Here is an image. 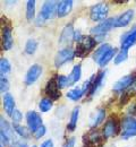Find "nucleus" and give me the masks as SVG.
Masks as SVG:
<instances>
[{
    "label": "nucleus",
    "instance_id": "33",
    "mask_svg": "<svg viewBox=\"0 0 136 147\" xmlns=\"http://www.w3.org/2000/svg\"><path fill=\"white\" fill-rule=\"evenodd\" d=\"M22 118H23V115H22V112L20 110H15L14 113L12 114V120L14 123H20Z\"/></svg>",
    "mask_w": 136,
    "mask_h": 147
},
{
    "label": "nucleus",
    "instance_id": "27",
    "mask_svg": "<svg viewBox=\"0 0 136 147\" xmlns=\"http://www.w3.org/2000/svg\"><path fill=\"white\" fill-rule=\"evenodd\" d=\"M38 48V42L35 40H28L25 44V52L27 55H33L37 51Z\"/></svg>",
    "mask_w": 136,
    "mask_h": 147
},
{
    "label": "nucleus",
    "instance_id": "29",
    "mask_svg": "<svg viewBox=\"0 0 136 147\" xmlns=\"http://www.w3.org/2000/svg\"><path fill=\"white\" fill-rule=\"evenodd\" d=\"M128 59V50H125V49H120V51L116 55L115 58V63L119 65L124 61H126Z\"/></svg>",
    "mask_w": 136,
    "mask_h": 147
},
{
    "label": "nucleus",
    "instance_id": "28",
    "mask_svg": "<svg viewBox=\"0 0 136 147\" xmlns=\"http://www.w3.org/2000/svg\"><path fill=\"white\" fill-rule=\"evenodd\" d=\"M39 107L40 110L42 111V112H48V111L51 110V108H52V101L50 98H48V97H44V98H42L40 101Z\"/></svg>",
    "mask_w": 136,
    "mask_h": 147
},
{
    "label": "nucleus",
    "instance_id": "26",
    "mask_svg": "<svg viewBox=\"0 0 136 147\" xmlns=\"http://www.w3.org/2000/svg\"><path fill=\"white\" fill-rule=\"evenodd\" d=\"M104 117H106V111L104 109H100V110H97V112L95 113V117L93 118V120L91 121L92 123H91V127H97L99 123H101L102 121H103V119H104Z\"/></svg>",
    "mask_w": 136,
    "mask_h": 147
},
{
    "label": "nucleus",
    "instance_id": "12",
    "mask_svg": "<svg viewBox=\"0 0 136 147\" xmlns=\"http://www.w3.org/2000/svg\"><path fill=\"white\" fill-rule=\"evenodd\" d=\"M136 43V27H133L128 33L121 37V49L128 50Z\"/></svg>",
    "mask_w": 136,
    "mask_h": 147
},
{
    "label": "nucleus",
    "instance_id": "25",
    "mask_svg": "<svg viewBox=\"0 0 136 147\" xmlns=\"http://www.w3.org/2000/svg\"><path fill=\"white\" fill-rule=\"evenodd\" d=\"M13 128L15 130V132L18 136H20V137H23V138H28L30 137V131H28V129L26 128V127L22 126L20 123H14Z\"/></svg>",
    "mask_w": 136,
    "mask_h": 147
},
{
    "label": "nucleus",
    "instance_id": "3",
    "mask_svg": "<svg viewBox=\"0 0 136 147\" xmlns=\"http://www.w3.org/2000/svg\"><path fill=\"white\" fill-rule=\"evenodd\" d=\"M115 20H116V18L106 19V20L101 22L100 24H97V26H94L91 30V32L97 36V40H102L112 27H115Z\"/></svg>",
    "mask_w": 136,
    "mask_h": 147
},
{
    "label": "nucleus",
    "instance_id": "39",
    "mask_svg": "<svg viewBox=\"0 0 136 147\" xmlns=\"http://www.w3.org/2000/svg\"><path fill=\"white\" fill-rule=\"evenodd\" d=\"M32 147H37V146H32Z\"/></svg>",
    "mask_w": 136,
    "mask_h": 147
},
{
    "label": "nucleus",
    "instance_id": "14",
    "mask_svg": "<svg viewBox=\"0 0 136 147\" xmlns=\"http://www.w3.org/2000/svg\"><path fill=\"white\" fill-rule=\"evenodd\" d=\"M14 128H12V126L9 125V122H7L6 120H5V118L3 117H1L0 118V132L2 134V135H5L8 139H9V142H15V138H14Z\"/></svg>",
    "mask_w": 136,
    "mask_h": 147
},
{
    "label": "nucleus",
    "instance_id": "20",
    "mask_svg": "<svg viewBox=\"0 0 136 147\" xmlns=\"http://www.w3.org/2000/svg\"><path fill=\"white\" fill-rule=\"evenodd\" d=\"M110 49H111V45H110V44H108V43H104V44L100 45V48L97 49V51L94 52V55H93V59H94V61H95V62H99V61L102 59V57L106 55Z\"/></svg>",
    "mask_w": 136,
    "mask_h": 147
},
{
    "label": "nucleus",
    "instance_id": "22",
    "mask_svg": "<svg viewBox=\"0 0 136 147\" xmlns=\"http://www.w3.org/2000/svg\"><path fill=\"white\" fill-rule=\"evenodd\" d=\"M78 115H79V109L75 108L73 112H72V115H70V120H69V123L67 126V128L69 131H73L74 129L76 128V125H77V120H78Z\"/></svg>",
    "mask_w": 136,
    "mask_h": 147
},
{
    "label": "nucleus",
    "instance_id": "11",
    "mask_svg": "<svg viewBox=\"0 0 136 147\" xmlns=\"http://www.w3.org/2000/svg\"><path fill=\"white\" fill-rule=\"evenodd\" d=\"M42 74V67L40 65H33L28 71L26 73V76H25V84L26 85H32L33 83H35L39 77Z\"/></svg>",
    "mask_w": 136,
    "mask_h": 147
},
{
    "label": "nucleus",
    "instance_id": "16",
    "mask_svg": "<svg viewBox=\"0 0 136 147\" xmlns=\"http://www.w3.org/2000/svg\"><path fill=\"white\" fill-rule=\"evenodd\" d=\"M118 125H117V122L114 120V119H110V120H108V122L104 125V127H103V136L106 137V138H110V137H114L115 135H117V132H118Z\"/></svg>",
    "mask_w": 136,
    "mask_h": 147
},
{
    "label": "nucleus",
    "instance_id": "10",
    "mask_svg": "<svg viewBox=\"0 0 136 147\" xmlns=\"http://www.w3.org/2000/svg\"><path fill=\"white\" fill-rule=\"evenodd\" d=\"M134 83H135V77H134L133 75L125 76V77H122L121 79H119L118 82L115 83V85H114V91H115V92H122V91L129 88Z\"/></svg>",
    "mask_w": 136,
    "mask_h": 147
},
{
    "label": "nucleus",
    "instance_id": "21",
    "mask_svg": "<svg viewBox=\"0 0 136 147\" xmlns=\"http://www.w3.org/2000/svg\"><path fill=\"white\" fill-rule=\"evenodd\" d=\"M81 75H82V71H81V65L74 66L72 73H70V75L68 76V79H69V86L73 85V84H75L76 82H78V80L81 79Z\"/></svg>",
    "mask_w": 136,
    "mask_h": 147
},
{
    "label": "nucleus",
    "instance_id": "6",
    "mask_svg": "<svg viewBox=\"0 0 136 147\" xmlns=\"http://www.w3.org/2000/svg\"><path fill=\"white\" fill-rule=\"evenodd\" d=\"M74 57H75V50H73L70 48H65V49L60 50L57 53V55H56V58H55V66L57 68H60L65 63L72 61Z\"/></svg>",
    "mask_w": 136,
    "mask_h": 147
},
{
    "label": "nucleus",
    "instance_id": "38",
    "mask_svg": "<svg viewBox=\"0 0 136 147\" xmlns=\"http://www.w3.org/2000/svg\"><path fill=\"white\" fill-rule=\"evenodd\" d=\"M129 112H131V114H136V104H134V105L129 109Z\"/></svg>",
    "mask_w": 136,
    "mask_h": 147
},
{
    "label": "nucleus",
    "instance_id": "2",
    "mask_svg": "<svg viewBox=\"0 0 136 147\" xmlns=\"http://www.w3.org/2000/svg\"><path fill=\"white\" fill-rule=\"evenodd\" d=\"M57 9H58V3L55 1H45L41 8V11L39 14V22H45L49 19H52L56 14H57Z\"/></svg>",
    "mask_w": 136,
    "mask_h": 147
},
{
    "label": "nucleus",
    "instance_id": "8",
    "mask_svg": "<svg viewBox=\"0 0 136 147\" xmlns=\"http://www.w3.org/2000/svg\"><path fill=\"white\" fill-rule=\"evenodd\" d=\"M26 122H27L28 129L34 132L39 127L42 126L41 115H40L39 113H37L35 111H28L26 113Z\"/></svg>",
    "mask_w": 136,
    "mask_h": 147
},
{
    "label": "nucleus",
    "instance_id": "31",
    "mask_svg": "<svg viewBox=\"0 0 136 147\" xmlns=\"http://www.w3.org/2000/svg\"><path fill=\"white\" fill-rule=\"evenodd\" d=\"M8 88H9V80L7 79L5 75H1L0 76V92L6 93Z\"/></svg>",
    "mask_w": 136,
    "mask_h": 147
},
{
    "label": "nucleus",
    "instance_id": "7",
    "mask_svg": "<svg viewBox=\"0 0 136 147\" xmlns=\"http://www.w3.org/2000/svg\"><path fill=\"white\" fill-rule=\"evenodd\" d=\"M75 40V31H74V27L72 24H68L64 27L62 32H61V35L59 38V43L61 45H68L70 44L73 41Z\"/></svg>",
    "mask_w": 136,
    "mask_h": 147
},
{
    "label": "nucleus",
    "instance_id": "35",
    "mask_svg": "<svg viewBox=\"0 0 136 147\" xmlns=\"http://www.w3.org/2000/svg\"><path fill=\"white\" fill-rule=\"evenodd\" d=\"M9 147H27V143L20 142V140H15L13 144H10Z\"/></svg>",
    "mask_w": 136,
    "mask_h": 147
},
{
    "label": "nucleus",
    "instance_id": "15",
    "mask_svg": "<svg viewBox=\"0 0 136 147\" xmlns=\"http://www.w3.org/2000/svg\"><path fill=\"white\" fill-rule=\"evenodd\" d=\"M13 47V35H12V28L9 26L2 27V49L5 51L12 49Z\"/></svg>",
    "mask_w": 136,
    "mask_h": 147
},
{
    "label": "nucleus",
    "instance_id": "36",
    "mask_svg": "<svg viewBox=\"0 0 136 147\" xmlns=\"http://www.w3.org/2000/svg\"><path fill=\"white\" fill-rule=\"evenodd\" d=\"M40 147H53V143H52L51 139H48V140H45L44 143H42V145Z\"/></svg>",
    "mask_w": 136,
    "mask_h": 147
},
{
    "label": "nucleus",
    "instance_id": "17",
    "mask_svg": "<svg viewBox=\"0 0 136 147\" xmlns=\"http://www.w3.org/2000/svg\"><path fill=\"white\" fill-rule=\"evenodd\" d=\"M2 101H3V110L6 111V113L8 115L12 117V114L15 111V100H14L13 95L10 93H5Z\"/></svg>",
    "mask_w": 136,
    "mask_h": 147
},
{
    "label": "nucleus",
    "instance_id": "13",
    "mask_svg": "<svg viewBox=\"0 0 136 147\" xmlns=\"http://www.w3.org/2000/svg\"><path fill=\"white\" fill-rule=\"evenodd\" d=\"M134 17V10L133 9H128L127 11H125L124 14H121L118 18L115 20V27H124L127 26L131 20Z\"/></svg>",
    "mask_w": 136,
    "mask_h": 147
},
{
    "label": "nucleus",
    "instance_id": "30",
    "mask_svg": "<svg viewBox=\"0 0 136 147\" xmlns=\"http://www.w3.org/2000/svg\"><path fill=\"white\" fill-rule=\"evenodd\" d=\"M9 71H10V63L7 59L2 58L0 61V73H1V75H6Z\"/></svg>",
    "mask_w": 136,
    "mask_h": 147
},
{
    "label": "nucleus",
    "instance_id": "34",
    "mask_svg": "<svg viewBox=\"0 0 136 147\" xmlns=\"http://www.w3.org/2000/svg\"><path fill=\"white\" fill-rule=\"evenodd\" d=\"M45 131H47V128H45V127L42 125L41 127H39V128H38L35 131H34V132H33V135H34V137H35V138H41V137H42V136L45 134Z\"/></svg>",
    "mask_w": 136,
    "mask_h": 147
},
{
    "label": "nucleus",
    "instance_id": "4",
    "mask_svg": "<svg viewBox=\"0 0 136 147\" xmlns=\"http://www.w3.org/2000/svg\"><path fill=\"white\" fill-rule=\"evenodd\" d=\"M108 11H109V8H108L107 3H104V2L97 3L90 10V18L93 22H103V20H106Z\"/></svg>",
    "mask_w": 136,
    "mask_h": 147
},
{
    "label": "nucleus",
    "instance_id": "9",
    "mask_svg": "<svg viewBox=\"0 0 136 147\" xmlns=\"http://www.w3.org/2000/svg\"><path fill=\"white\" fill-rule=\"evenodd\" d=\"M45 94L49 96L50 100H58L60 97V88L58 86V83L55 78H51L48 83H47V86H45Z\"/></svg>",
    "mask_w": 136,
    "mask_h": 147
},
{
    "label": "nucleus",
    "instance_id": "32",
    "mask_svg": "<svg viewBox=\"0 0 136 147\" xmlns=\"http://www.w3.org/2000/svg\"><path fill=\"white\" fill-rule=\"evenodd\" d=\"M57 83H58L59 88H65L67 86H69V79H68V76H64V75H60L57 78Z\"/></svg>",
    "mask_w": 136,
    "mask_h": 147
},
{
    "label": "nucleus",
    "instance_id": "23",
    "mask_svg": "<svg viewBox=\"0 0 136 147\" xmlns=\"http://www.w3.org/2000/svg\"><path fill=\"white\" fill-rule=\"evenodd\" d=\"M116 55V49L111 48V49H110L106 55L102 57V59L97 62V63H99V66H100V67H104V66H107V65L109 63V61L114 58V55Z\"/></svg>",
    "mask_w": 136,
    "mask_h": 147
},
{
    "label": "nucleus",
    "instance_id": "1",
    "mask_svg": "<svg viewBox=\"0 0 136 147\" xmlns=\"http://www.w3.org/2000/svg\"><path fill=\"white\" fill-rule=\"evenodd\" d=\"M95 44H97V41H95L94 37L89 36V35L82 36L81 41L78 42L77 48L75 50V55L79 57V58H84L85 55H89V52L95 47Z\"/></svg>",
    "mask_w": 136,
    "mask_h": 147
},
{
    "label": "nucleus",
    "instance_id": "37",
    "mask_svg": "<svg viewBox=\"0 0 136 147\" xmlns=\"http://www.w3.org/2000/svg\"><path fill=\"white\" fill-rule=\"evenodd\" d=\"M65 147H75V138H70V139L66 143V146Z\"/></svg>",
    "mask_w": 136,
    "mask_h": 147
},
{
    "label": "nucleus",
    "instance_id": "18",
    "mask_svg": "<svg viewBox=\"0 0 136 147\" xmlns=\"http://www.w3.org/2000/svg\"><path fill=\"white\" fill-rule=\"evenodd\" d=\"M73 5H74V2L70 1V0H65V1L58 2V9H57L58 17H65V16H67L72 11Z\"/></svg>",
    "mask_w": 136,
    "mask_h": 147
},
{
    "label": "nucleus",
    "instance_id": "5",
    "mask_svg": "<svg viewBox=\"0 0 136 147\" xmlns=\"http://www.w3.org/2000/svg\"><path fill=\"white\" fill-rule=\"evenodd\" d=\"M121 127H122V132H121V137L124 139H128L133 136L136 135V119L127 117L122 120L121 122Z\"/></svg>",
    "mask_w": 136,
    "mask_h": 147
},
{
    "label": "nucleus",
    "instance_id": "19",
    "mask_svg": "<svg viewBox=\"0 0 136 147\" xmlns=\"http://www.w3.org/2000/svg\"><path fill=\"white\" fill-rule=\"evenodd\" d=\"M104 76H106V71H100L97 74V76H95L93 83H92V86L90 88V92H89V95H93L94 93L97 91V88L101 86L103 79H104Z\"/></svg>",
    "mask_w": 136,
    "mask_h": 147
},
{
    "label": "nucleus",
    "instance_id": "24",
    "mask_svg": "<svg viewBox=\"0 0 136 147\" xmlns=\"http://www.w3.org/2000/svg\"><path fill=\"white\" fill-rule=\"evenodd\" d=\"M35 17V1L30 0L26 2V18L33 19Z\"/></svg>",
    "mask_w": 136,
    "mask_h": 147
}]
</instances>
